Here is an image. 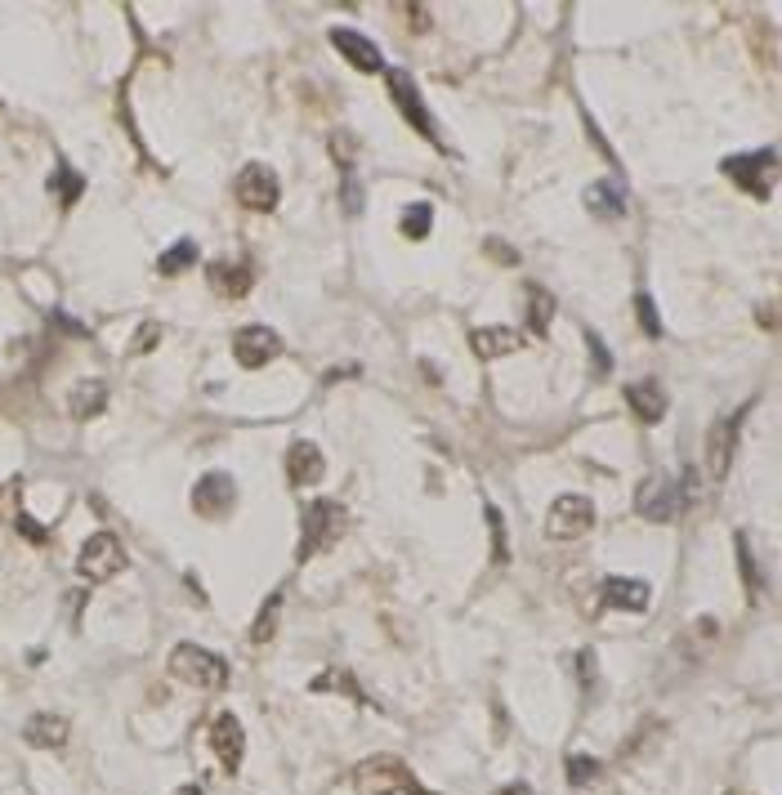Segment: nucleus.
I'll use <instances>...</instances> for the list:
<instances>
[{
    "label": "nucleus",
    "instance_id": "4be33fe9",
    "mask_svg": "<svg viewBox=\"0 0 782 795\" xmlns=\"http://www.w3.org/2000/svg\"><path fill=\"white\" fill-rule=\"evenodd\" d=\"M586 206H590V215H599V219H617V215L626 210L622 184H608V179L590 184V188H586Z\"/></svg>",
    "mask_w": 782,
    "mask_h": 795
},
{
    "label": "nucleus",
    "instance_id": "a878e982",
    "mask_svg": "<svg viewBox=\"0 0 782 795\" xmlns=\"http://www.w3.org/2000/svg\"><path fill=\"white\" fill-rule=\"evenodd\" d=\"M278 612H282V590L264 599L260 617H255V626H251V644H269V639L278 635Z\"/></svg>",
    "mask_w": 782,
    "mask_h": 795
},
{
    "label": "nucleus",
    "instance_id": "7ed1b4c3",
    "mask_svg": "<svg viewBox=\"0 0 782 795\" xmlns=\"http://www.w3.org/2000/svg\"><path fill=\"white\" fill-rule=\"evenodd\" d=\"M170 675H175L179 684H188V688L211 693V688L228 684V662H224V657H215V653H206V648H197V644H175V648H170Z\"/></svg>",
    "mask_w": 782,
    "mask_h": 795
},
{
    "label": "nucleus",
    "instance_id": "473e14b6",
    "mask_svg": "<svg viewBox=\"0 0 782 795\" xmlns=\"http://www.w3.org/2000/svg\"><path fill=\"white\" fill-rule=\"evenodd\" d=\"M488 528H492V559L505 563V559H510V550H505V523H501L497 505H488Z\"/></svg>",
    "mask_w": 782,
    "mask_h": 795
},
{
    "label": "nucleus",
    "instance_id": "f704fd0d",
    "mask_svg": "<svg viewBox=\"0 0 782 795\" xmlns=\"http://www.w3.org/2000/svg\"><path fill=\"white\" fill-rule=\"evenodd\" d=\"M488 255L501 264H519V251H514L510 242H501V237H488Z\"/></svg>",
    "mask_w": 782,
    "mask_h": 795
},
{
    "label": "nucleus",
    "instance_id": "412c9836",
    "mask_svg": "<svg viewBox=\"0 0 782 795\" xmlns=\"http://www.w3.org/2000/svg\"><path fill=\"white\" fill-rule=\"evenodd\" d=\"M68 720L63 715H50V711H41V715H32L27 720V729H23V737L32 746H45V751H59V746H68Z\"/></svg>",
    "mask_w": 782,
    "mask_h": 795
},
{
    "label": "nucleus",
    "instance_id": "4468645a",
    "mask_svg": "<svg viewBox=\"0 0 782 795\" xmlns=\"http://www.w3.org/2000/svg\"><path fill=\"white\" fill-rule=\"evenodd\" d=\"M389 94H394V103L403 108L407 126L421 130L425 139H438V134H434V117H429V108L421 103V94H416L412 76H407V72H389Z\"/></svg>",
    "mask_w": 782,
    "mask_h": 795
},
{
    "label": "nucleus",
    "instance_id": "6ab92c4d",
    "mask_svg": "<svg viewBox=\"0 0 782 795\" xmlns=\"http://www.w3.org/2000/svg\"><path fill=\"white\" fill-rule=\"evenodd\" d=\"M68 411L72 420H94L108 411V385L103 380H81V385L68 389Z\"/></svg>",
    "mask_w": 782,
    "mask_h": 795
},
{
    "label": "nucleus",
    "instance_id": "a211bd4d",
    "mask_svg": "<svg viewBox=\"0 0 782 795\" xmlns=\"http://www.w3.org/2000/svg\"><path fill=\"white\" fill-rule=\"evenodd\" d=\"M519 331H510V327H474L470 331V349H474V358H483V362H497V358H505V353H514L519 349Z\"/></svg>",
    "mask_w": 782,
    "mask_h": 795
},
{
    "label": "nucleus",
    "instance_id": "39448f33",
    "mask_svg": "<svg viewBox=\"0 0 782 795\" xmlns=\"http://www.w3.org/2000/svg\"><path fill=\"white\" fill-rule=\"evenodd\" d=\"M724 175L742 188V193H756L769 197L774 193V175H778V152L774 148H760V152H742V157L724 161Z\"/></svg>",
    "mask_w": 782,
    "mask_h": 795
},
{
    "label": "nucleus",
    "instance_id": "2f4dec72",
    "mask_svg": "<svg viewBox=\"0 0 782 795\" xmlns=\"http://www.w3.org/2000/svg\"><path fill=\"white\" fill-rule=\"evenodd\" d=\"M81 184H85V179L76 175V170H59V179H54V193H59L63 206H72V201L81 197Z\"/></svg>",
    "mask_w": 782,
    "mask_h": 795
},
{
    "label": "nucleus",
    "instance_id": "c85d7f7f",
    "mask_svg": "<svg viewBox=\"0 0 782 795\" xmlns=\"http://www.w3.org/2000/svg\"><path fill=\"white\" fill-rule=\"evenodd\" d=\"M313 693H345V697H354V702H358V697H362V688H358L354 679L345 675V670H327V675H318V679H313Z\"/></svg>",
    "mask_w": 782,
    "mask_h": 795
},
{
    "label": "nucleus",
    "instance_id": "f03ea898",
    "mask_svg": "<svg viewBox=\"0 0 782 795\" xmlns=\"http://www.w3.org/2000/svg\"><path fill=\"white\" fill-rule=\"evenodd\" d=\"M345 528H349V514L340 501H309L300 510V550H295V559L309 563L318 550L336 545L345 536Z\"/></svg>",
    "mask_w": 782,
    "mask_h": 795
},
{
    "label": "nucleus",
    "instance_id": "dca6fc26",
    "mask_svg": "<svg viewBox=\"0 0 782 795\" xmlns=\"http://www.w3.org/2000/svg\"><path fill=\"white\" fill-rule=\"evenodd\" d=\"M331 45H336V50L358 67V72H385V59H380V50H376V45H371L362 32H354V27H331Z\"/></svg>",
    "mask_w": 782,
    "mask_h": 795
},
{
    "label": "nucleus",
    "instance_id": "c9c22d12",
    "mask_svg": "<svg viewBox=\"0 0 782 795\" xmlns=\"http://www.w3.org/2000/svg\"><path fill=\"white\" fill-rule=\"evenodd\" d=\"M586 344H590V358H595V371H608V367H613V353H608L604 344H599V335H595V331L586 335Z\"/></svg>",
    "mask_w": 782,
    "mask_h": 795
},
{
    "label": "nucleus",
    "instance_id": "393cba45",
    "mask_svg": "<svg viewBox=\"0 0 782 795\" xmlns=\"http://www.w3.org/2000/svg\"><path fill=\"white\" fill-rule=\"evenodd\" d=\"M193 264H197V242H188V237H184V242H175L157 260V273L161 277H175V273H184V268H193Z\"/></svg>",
    "mask_w": 782,
    "mask_h": 795
},
{
    "label": "nucleus",
    "instance_id": "c756f323",
    "mask_svg": "<svg viewBox=\"0 0 782 795\" xmlns=\"http://www.w3.org/2000/svg\"><path fill=\"white\" fill-rule=\"evenodd\" d=\"M564 773H568L572 787H586V782L599 773V760H590V755H568V769Z\"/></svg>",
    "mask_w": 782,
    "mask_h": 795
},
{
    "label": "nucleus",
    "instance_id": "bb28decb",
    "mask_svg": "<svg viewBox=\"0 0 782 795\" xmlns=\"http://www.w3.org/2000/svg\"><path fill=\"white\" fill-rule=\"evenodd\" d=\"M635 318H640L648 340H662V313H657V304L648 291H635Z\"/></svg>",
    "mask_w": 782,
    "mask_h": 795
},
{
    "label": "nucleus",
    "instance_id": "ddd939ff",
    "mask_svg": "<svg viewBox=\"0 0 782 795\" xmlns=\"http://www.w3.org/2000/svg\"><path fill=\"white\" fill-rule=\"evenodd\" d=\"M206 282H211V291L224 295V300H242L255 286V264L251 260H215L206 268Z\"/></svg>",
    "mask_w": 782,
    "mask_h": 795
},
{
    "label": "nucleus",
    "instance_id": "9b49d317",
    "mask_svg": "<svg viewBox=\"0 0 782 795\" xmlns=\"http://www.w3.org/2000/svg\"><path fill=\"white\" fill-rule=\"evenodd\" d=\"M282 353V340L273 327H242L233 335V358L237 367H264Z\"/></svg>",
    "mask_w": 782,
    "mask_h": 795
},
{
    "label": "nucleus",
    "instance_id": "f257e3e1",
    "mask_svg": "<svg viewBox=\"0 0 782 795\" xmlns=\"http://www.w3.org/2000/svg\"><path fill=\"white\" fill-rule=\"evenodd\" d=\"M354 795H434V791H425L398 755H371L354 769Z\"/></svg>",
    "mask_w": 782,
    "mask_h": 795
},
{
    "label": "nucleus",
    "instance_id": "58836bf2",
    "mask_svg": "<svg viewBox=\"0 0 782 795\" xmlns=\"http://www.w3.org/2000/svg\"><path fill=\"white\" fill-rule=\"evenodd\" d=\"M170 795H202V787H179V791H170Z\"/></svg>",
    "mask_w": 782,
    "mask_h": 795
},
{
    "label": "nucleus",
    "instance_id": "6e6552de",
    "mask_svg": "<svg viewBox=\"0 0 782 795\" xmlns=\"http://www.w3.org/2000/svg\"><path fill=\"white\" fill-rule=\"evenodd\" d=\"M233 193H237V201H242L246 210H255V215H269V210L278 206V197H282V184H278V175H273L264 161H251V166H242Z\"/></svg>",
    "mask_w": 782,
    "mask_h": 795
},
{
    "label": "nucleus",
    "instance_id": "f8f14e48",
    "mask_svg": "<svg viewBox=\"0 0 782 795\" xmlns=\"http://www.w3.org/2000/svg\"><path fill=\"white\" fill-rule=\"evenodd\" d=\"M211 751L215 760L224 764V773H237L242 769V755H246V729L237 724V715H215L211 720Z\"/></svg>",
    "mask_w": 782,
    "mask_h": 795
},
{
    "label": "nucleus",
    "instance_id": "7c9ffc66",
    "mask_svg": "<svg viewBox=\"0 0 782 795\" xmlns=\"http://www.w3.org/2000/svg\"><path fill=\"white\" fill-rule=\"evenodd\" d=\"M738 563H742V581H747V595H756V590H760V568H756V559H751V550H747V536H738Z\"/></svg>",
    "mask_w": 782,
    "mask_h": 795
},
{
    "label": "nucleus",
    "instance_id": "b1692460",
    "mask_svg": "<svg viewBox=\"0 0 782 795\" xmlns=\"http://www.w3.org/2000/svg\"><path fill=\"white\" fill-rule=\"evenodd\" d=\"M429 228H434V206H429V201H412V206L403 210V237L425 242Z\"/></svg>",
    "mask_w": 782,
    "mask_h": 795
},
{
    "label": "nucleus",
    "instance_id": "423d86ee",
    "mask_svg": "<svg viewBox=\"0 0 782 795\" xmlns=\"http://www.w3.org/2000/svg\"><path fill=\"white\" fill-rule=\"evenodd\" d=\"M590 528H595V505L586 501V496H559L555 505H550L546 514V536L550 541H581Z\"/></svg>",
    "mask_w": 782,
    "mask_h": 795
},
{
    "label": "nucleus",
    "instance_id": "5701e85b",
    "mask_svg": "<svg viewBox=\"0 0 782 795\" xmlns=\"http://www.w3.org/2000/svg\"><path fill=\"white\" fill-rule=\"evenodd\" d=\"M550 322H555V295L546 286H528V331L546 335Z\"/></svg>",
    "mask_w": 782,
    "mask_h": 795
},
{
    "label": "nucleus",
    "instance_id": "cd10ccee",
    "mask_svg": "<svg viewBox=\"0 0 782 795\" xmlns=\"http://www.w3.org/2000/svg\"><path fill=\"white\" fill-rule=\"evenodd\" d=\"M331 157H336V166H340V175H354V157H358V139L349 130H336L331 134Z\"/></svg>",
    "mask_w": 782,
    "mask_h": 795
},
{
    "label": "nucleus",
    "instance_id": "9d476101",
    "mask_svg": "<svg viewBox=\"0 0 782 795\" xmlns=\"http://www.w3.org/2000/svg\"><path fill=\"white\" fill-rule=\"evenodd\" d=\"M237 505V483L233 474H224V469H215V474H202L193 487V510L202 514V519H215V514H228Z\"/></svg>",
    "mask_w": 782,
    "mask_h": 795
},
{
    "label": "nucleus",
    "instance_id": "4c0bfd02",
    "mask_svg": "<svg viewBox=\"0 0 782 795\" xmlns=\"http://www.w3.org/2000/svg\"><path fill=\"white\" fill-rule=\"evenodd\" d=\"M501 795H532V791L523 787V782H510V787H501Z\"/></svg>",
    "mask_w": 782,
    "mask_h": 795
},
{
    "label": "nucleus",
    "instance_id": "72a5a7b5",
    "mask_svg": "<svg viewBox=\"0 0 782 795\" xmlns=\"http://www.w3.org/2000/svg\"><path fill=\"white\" fill-rule=\"evenodd\" d=\"M157 322H143V327H139V335H135V340H130V353H148L152 349V344H157Z\"/></svg>",
    "mask_w": 782,
    "mask_h": 795
},
{
    "label": "nucleus",
    "instance_id": "0eeeda50",
    "mask_svg": "<svg viewBox=\"0 0 782 795\" xmlns=\"http://www.w3.org/2000/svg\"><path fill=\"white\" fill-rule=\"evenodd\" d=\"M751 416V402H742L733 416L715 420L711 425V438H707V474L715 478V483H724L729 478V465H733V452H738V429L742 420Z\"/></svg>",
    "mask_w": 782,
    "mask_h": 795
},
{
    "label": "nucleus",
    "instance_id": "f3484780",
    "mask_svg": "<svg viewBox=\"0 0 782 795\" xmlns=\"http://www.w3.org/2000/svg\"><path fill=\"white\" fill-rule=\"evenodd\" d=\"M599 595H604V603L617 612H644L648 599H653V590H648V581H640V577H608Z\"/></svg>",
    "mask_w": 782,
    "mask_h": 795
},
{
    "label": "nucleus",
    "instance_id": "2eb2a0df",
    "mask_svg": "<svg viewBox=\"0 0 782 795\" xmlns=\"http://www.w3.org/2000/svg\"><path fill=\"white\" fill-rule=\"evenodd\" d=\"M322 469H327V461H322L318 443L300 438V443L286 447V478H291V487H313L322 478Z\"/></svg>",
    "mask_w": 782,
    "mask_h": 795
},
{
    "label": "nucleus",
    "instance_id": "1a4fd4ad",
    "mask_svg": "<svg viewBox=\"0 0 782 795\" xmlns=\"http://www.w3.org/2000/svg\"><path fill=\"white\" fill-rule=\"evenodd\" d=\"M689 496H693L689 478H684V483H675V478H653L648 487H640V514L653 523H666V519H675V514H684Z\"/></svg>",
    "mask_w": 782,
    "mask_h": 795
},
{
    "label": "nucleus",
    "instance_id": "aec40b11",
    "mask_svg": "<svg viewBox=\"0 0 782 795\" xmlns=\"http://www.w3.org/2000/svg\"><path fill=\"white\" fill-rule=\"evenodd\" d=\"M626 402H631V411L644 425H657V420L666 416V389L657 385V380H635V385L626 389Z\"/></svg>",
    "mask_w": 782,
    "mask_h": 795
},
{
    "label": "nucleus",
    "instance_id": "20e7f679",
    "mask_svg": "<svg viewBox=\"0 0 782 795\" xmlns=\"http://www.w3.org/2000/svg\"><path fill=\"white\" fill-rule=\"evenodd\" d=\"M76 572L85 581H112L117 572H126V545L112 532H94L76 554Z\"/></svg>",
    "mask_w": 782,
    "mask_h": 795
},
{
    "label": "nucleus",
    "instance_id": "e433bc0d",
    "mask_svg": "<svg viewBox=\"0 0 782 795\" xmlns=\"http://www.w3.org/2000/svg\"><path fill=\"white\" fill-rule=\"evenodd\" d=\"M577 670H581V684L595 688V653H577Z\"/></svg>",
    "mask_w": 782,
    "mask_h": 795
}]
</instances>
